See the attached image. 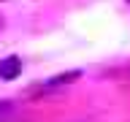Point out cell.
I'll return each instance as SVG.
<instances>
[{
    "instance_id": "cell-3",
    "label": "cell",
    "mask_w": 130,
    "mask_h": 122,
    "mask_svg": "<svg viewBox=\"0 0 130 122\" xmlns=\"http://www.w3.org/2000/svg\"><path fill=\"white\" fill-rule=\"evenodd\" d=\"M8 109H11V106H8V103H0V117H3V114L8 111Z\"/></svg>"
},
{
    "instance_id": "cell-2",
    "label": "cell",
    "mask_w": 130,
    "mask_h": 122,
    "mask_svg": "<svg viewBox=\"0 0 130 122\" xmlns=\"http://www.w3.org/2000/svg\"><path fill=\"white\" fill-rule=\"evenodd\" d=\"M73 79H79V71H71V73H60V76H54V79L49 81L46 87H54V84H65V81H73Z\"/></svg>"
},
{
    "instance_id": "cell-1",
    "label": "cell",
    "mask_w": 130,
    "mask_h": 122,
    "mask_svg": "<svg viewBox=\"0 0 130 122\" xmlns=\"http://www.w3.org/2000/svg\"><path fill=\"white\" fill-rule=\"evenodd\" d=\"M19 71H22V60L19 57H6L3 63H0V79H16L19 76Z\"/></svg>"
},
{
    "instance_id": "cell-4",
    "label": "cell",
    "mask_w": 130,
    "mask_h": 122,
    "mask_svg": "<svg viewBox=\"0 0 130 122\" xmlns=\"http://www.w3.org/2000/svg\"><path fill=\"white\" fill-rule=\"evenodd\" d=\"M127 3H130V0H127Z\"/></svg>"
}]
</instances>
